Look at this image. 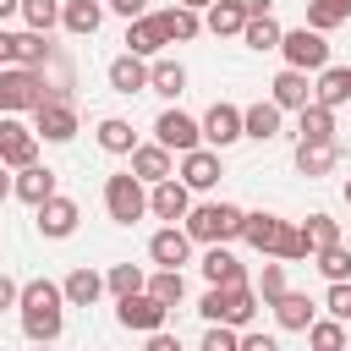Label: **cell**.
I'll list each match as a JSON object with an SVG mask.
<instances>
[{"instance_id":"obj_37","label":"cell","mask_w":351,"mask_h":351,"mask_svg":"<svg viewBox=\"0 0 351 351\" xmlns=\"http://www.w3.org/2000/svg\"><path fill=\"white\" fill-rule=\"evenodd\" d=\"M49 55H55V49H49V38H44V33H33V27H27V33H16V66H38V71H44V66H49Z\"/></svg>"},{"instance_id":"obj_4","label":"cell","mask_w":351,"mask_h":351,"mask_svg":"<svg viewBox=\"0 0 351 351\" xmlns=\"http://www.w3.org/2000/svg\"><path fill=\"white\" fill-rule=\"evenodd\" d=\"M104 214H110L115 225H137V219L148 214V192H143V181H137L132 170H121V176L104 181Z\"/></svg>"},{"instance_id":"obj_56","label":"cell","mask_w":351,"mask_h":351,"mask_svg":"<svg viewBox=\"0 0 351 351\" xmlns=\"http://www.w3.org/2000/svg\"><path fill=\"white\" fill-rule=\"evenodd\" d=\"M346 203H351V181H346Z\"/></svg>"},{"instance_id":"obj_23","label":"cell","mask_w":351,"mask_h":351,"mask_svg":"<svg viewBox=\"0 0 351 351\" xmlns=\"http://www.w3.org/2000/svg\"><path fill=\"white\" fill-rule=\"evenodd\" d=\"M269 307H274V324H280V329H291V335H302V329L318 318V307H313L302 291H280Z\"/></svg>"},{"instance_id":"obj_21","label":"cell","mask_w":351,"mask_h":351,"mask_svg":"<svg viewBox=\"0 0 351 351\" xmlns=\"http://www.w3.org/2000/svg\"><path fill=\"white\" fill-rule=\"evenodd\" d=\"M197 269H203V280H208V285H241V280H247V269L236 263V252H230L225 241H208V252H203V263H197Z\"/></svg>"},{"instance_id":"obj_47","label":"cell","mask_w":351,"mask_h":351,"mask_svg":"<svg viewBox=\"0 0 351 351\" xmlns=\"http://www.w3.org/2000/svg\"><path fill=\"white\" fill-rule=\"evenodd\" d=\"M241 351H274V335H258V329L241 324Z\"/></svg>"},{"instance_id":"obj_14","label":"cell","mask_w":351,"mask_h":351,"mask_svg":"<svg viewBox=\"0 0 351 351\" xmlns=\"http://www.w3.org/2000/svg\"><path fill=\"white\" fill-rule=\"evenodd\" d=\"M148 258H154L159 269H181V263L192 258V236H186L181 225H165V230L148 236Z\"/></svg>"},{"instance_id":"obj_45","label":"cell","mask_w":351,"mask_h":351,"mask_svg":"<svg viewBox=\"0 0 351 351\" xmlns=\"http://www.w3.org/2000/svg\"><path fill=\"white\" fill-rule=\"evenodd\" d=\"M274 258H285V263H296V258H313V252H307V236H302V225H285V230H280V247H274Z\"/></svg>"},{"instance_id":"obj_34","label":"cell","mask_w":351,"mask_h":351,"mask_svg":"<svg viewBox=\"0 0 351 351\" xmlns=\"http://www.w3.org/2000/svg\"><path fill=\"white\" fill-rule=\"evenodd\" d=\"M143 291H154L165 307H181V302H186V280H181V269H154Z\"/></svg>"},{"instance_id":"obj_19","label":"cell","mask_w":351,"mask_h":351,"mask_svg":"<svg viewBox=\"0 0 351 351\" xmlns=\"http://www.w3.org/2000/svg\"><path fill=\"white\" fill-rule=\"evenodd\" d=\"M280 104L274 99H258V104H247L241 110V137H252V143H274L280 137Z\"/></svg>"},{"instance_id":"obj_20","label":"cell","mask_w":351,"mask_h":351,"mask_svg":"<svg viewBox=\"0 0 351 351\" xmlns=\"http://www.w3.org/2000/svg\"><path fill=\"white\" fill-rule=\"evenodd\" d=\"M49 192H55V170H49V165H38V159H33V165H22V170L11 176V197L33 203V208H38Z\"/></svg>"},{"instance_id":"obj_22","label":"cell","mask_w":351,"mask_h":351,"mask_svg":"<svg viewBox=\"0 0 351 351\" xmlns=\"http://www.w3.org/2000/svg\"><path fill=\"white\" fill-rule=\"evenodd\" d=\"M335 165H340V143H335V137H324V143L296 137V170H302V176H329Z\"/></svg>"},{"instance_id":"obj_29","label":"cell","mask_w":351,"mask_h":351,"mask_svg":"<svg viewBox=\"0 0 351 351\" xmlns=\"http://www.w3.org/2000/svg\"><path fill=\"white\" fill-rule=\"evenodd\" d=\"M60 291H66V307H93V302L104 296V274H93V269H71V274L60 280Z\"/></svg>"},{"instance_id":"obj_51","label":"cell","mask_w":351,"mask_h":351,"mask_svg":"<svg viewBox=\"0 0 351 351\" xmlns=\"http://www.w3.org/2000/svg\"><path fill=\"white\" fill-rule=\"evenodd\" d=\"M148 351H176V335H165V329H148Z\"/></svg>"},{"instance_id":"obj_32","label":"cell","mask_w":351,"mask_h":351,"mask_svg":"<svg viewBox=\"0 0 351 351\" xmlns=\"http://www.w3.org/2000/svg\"><path fill=\"white\" fill-rule=\"evenodd\" d=\"M280 33H285V27H280V22L269 16V11H263V16H247V22H241V44H247V49H280Z\"/></svg>"},{"instance_id":"obj_43","label":"cell","mask_w":351,"mask_h":351,"mask_svg":"<svg viewBox=\"0 0 351 351\" xmlns=\"http://www.w3.org/2000/svg\"><path fill=\"white\" fill-rule=\"evenodd\" d=\"M324 313L340 318V324H351V280H329V291H324Z\"/></svg>"},{"instance_id":"obj_38","label":"cell","mask_w":351,"mask_h":351,"mask_svg":"<svg viewBox=\"0 0 351 351\" xmlns=\"http://www.w3.org/2000/svg\"><path fill=\"white\" fill-rule=\"evenodd\" d=\"M313 258H318V274H324V280H351V252H346L340 241H329V247H318Z\"/></svg>"},{"instance_id":"obj_9","label":"cell","mask_w":351,"mask_h":351,"mask_svg":"<svg viewBox=\"0 0 351 351\" xmlns=\"http://www.w3.org/2000/svg\"><path fill=\"white\" fill-rule=\"evenodd\" d=\"M154 143H165L170 154H186V148L203 143V126H197L186 110H159V121H154Z\"/></svg>"},{"instance_id":"obj_15","label":"cell","mask_w":351,"mask_h":351,"mask_svg":"<svg viewBox=\"0 0 351 351\" xmlns=\"http://www.w3.org/2000/svg\"><path fill=\"white\" fill-rule=\"evenodd\" d=\"M165 44H170V38H165V27H159V11H143V16H132V22H126V49H132V55L154 60Z\"/></svg>"},{"instance_id":"obj_54","label":"cell","mask_w":351,"mask_h":351,"mask_svg":"<svg viewBox=\"0 0 351 351\" xmlns=\"http://www.w3.org/2000/svg\"><path fill=\"white\" fill-rule=\"evenodd\" d=\"M11 197V176H5V165H0V203Z\"/></svg>"},{"instance_id":"obj_12","label":"cell","mask_w":351,"mask_h":351,"mask_svg":"<svg viewBox=\"0 0 351 351\" xmlns=\"http://www.w3.org/2000/svg\"><path fill=\"white\" fill-rule=\"evenodd\" d=\"M197 126H203V143H208V148H230V143L241 137V110L219 99V104H208V115H203Z\"/></svg>"},{"instance_id":"obj_44","label":"cell","mask_w":351,"mask_h":351,"mask_svg":"<svg viewBox=\"0 0 351 351\" xmlns=\"http://www.w3.org/2000/svg\"><path fill=\"white\" fill-rule=\"evenodd\" d=\"M203 351H241V329L236 324H208L203 329Z\"/></svg>"},{"instance_id":"obj_41","label":"cell","mask_w":351,"mask_h":351,"mask_svg":"<svg viewBox=\"0 0 351 351\" xmlns=\"http://www.w3.org/2000/svg\"><path fill=\"white\" fill-rule=\"evenodd\" d=\"M302 236H307V252H318V247L340 241V219H329V214H313V219L302 225Z\"/></svg>"},{"instance_id":"obj_46","label":"cell","mask_w":351,"mask_h":351,"mask_svg":"<svg viewBox=\"0 0 351 351\" xmlns=\"http://www.w3.org/2000/svg\"><path fill=\"white\" fill-rule=\"evenodd\" d=\"M280 291H285V263H263V274H258V296H263V307H269Z\"/></svg>"},{"instance_id":"obj_31","label":"cell","mask_w":351,"mask_h":351,"mask_svg":"<svg viewBox=\"0 0 351 351\" xmlns=\"http://www.w3.org/2000/svg\"><path fill=\"white\" fill-rule=\"evenodd\" d=\"M186 88V66L181 60H165V55H154V66H148V93H165V99H176Z\"/></svg>"},{"instance_id":"obj_26","label":"cell","mask_w":351,"mask_h":351,"mask_svg":"<svg viewBox=\"0 0 351 351\" xmlns=\"http://www.w3.org/2000/svg\"><path fill=\"white\" fill-rule=\"evenodd\" d=\"M313 99H318V104H329V110H340V104H351V66H318V82H313Z\"/></svg>"},{"instance_id":"obj_3","label":"cell","mask_w":351,"mask_h":351,"mask_svg":"<svg viewBox=\"0 0 351 351\" xmlns=\"http://www.w3.org/2000/svg\"><path fill=\"white\" fill-rule=\"evenodd\" d=\"M49 93H66V88H49L38 66H0V115L38 110Z\"/></svg>"},{"instance_id":"obj_1","label":"cell","mask_w":351,"mask_h":351,"mask_svg":"<svg viewBox=\"0 0 351 351\" xmlns=\"http://www.w3.org/2000/svg\"><path fill=\"white\" fill-rule=\"evenodd\" d=\"M16 313H22V335L27 340H60V329H66V291L55 280H27L22 296H16Z\"/></svg>"},{"instance_id":"obj_42","label":"cell","mask_w":351,"mask_h":351,"mask_svg":"<svg viewBox=\"0 0 351 351\" xmlns=\"http://www.w3.org/2000/svg\"><path fill=\"white\" fill-rule=\"evenodd\" d=\"M197 313H203L208 324H225V318H230V285H208L203 302H197Z\"/></svg>"},{"instance_id":"obj_10","label":"cell","mask_w":351,"mask_h":351,"mask_svg":"<svg viewBox=\"0 0 351 351\" xmlns=\"http://www.w3.org/2000/svg\"><path fill=\"white\" fill-rule=\"evenodd\" d=\"M33 219H38V236H49V241H66L71 230H77V203L71 197H60V192H49L38 208H33Z\"/></svg>"},{"instance_id":"obj_11","label":"cell","mask_w":351,"mask_h":351,"mask_svg":"<svg viewBox=\"0 0 351 351\" xmlns=\"http://www.w3.org/2000/svg\"><path fill=\"white\" fill-rule=\"evenodd\" d=\"M219 176H225V165H219V148H186L181 154V181L192 186V192H208V186H219Z\"/></svg>"},{"instance_id":"obj_13","label":"cell","mask_w":351,"mask_h":351,"mask_svg":"<svg viewBox=\"0 0 351 351\" xmlns=\"http://www.w3.org/2000/svg\"><path fill=\"white\" fill-rule=\"evenodd\" d=\"M192 208V186L186 181H176V176H165V181H154V192H148V214H159V219H181Z\"/></svg>"},{"instance_id":"obj_48","label":"cell","mask_w":351,"mask_h":351,"mask_svg":"<svg viewBox=\"0 0 351 351\" xmlns=\"http://www.w3.org/2000/svg\"><path fill=\"white\" fill-rule=\"evenodd\" d=\"M16 296H22V285H16L11 274H0V313H11V307H16Z\"/></svg>"},{"instance_id":"obj_39","label":"cell","mask_w":351,"mask_h":351,"mask_svg":"<svg viewBox=\"0 0 351 351\" xmlns=\"http://www.w3.org/2000/svg\"><path fill=\"white\" fill-rule=\"evenodd\" d=\"M104 285H110L115 296H132V291H143V285H148V274H143L137 263H110V274H104Z\"/></svg>"},{"instance_id":"obj_8","label":"cell","mask_w":351,"mask_h":351,"mask_svg":"<svg viewBox=\"0 0 351 351\" xmlns=\"http://www.w3.org/2000/svg\"><path fill=\"white\" fill-rule=\"evenodd\" d=\"M33 159H38V132L22 126L16 115H0V165L5 170H22Z\"/></svg>"},{"instance_id":"obj_35","label":"cell","mask_w":351,"mask_h":351,"mask_svg":"<svg viewBox=\"0 0 351 351\" xmlns=\"http://www.w3.org/2000/svg\"><path fill=\"white\" fill-rule=\"evenodd\" d=\"M302 335H307L313 351H346V324H340V318H313Z\"/></svg>"},{"instance_id":"obj_55","label":"cell","mask_w":351,"mask_h":351,"mask_svg":"<svg viewBox=\"0 0 351 351\" xmlns=\"http://www.w3.org/2000/svg\"><path fill=\"white\" fill-rule=\"evenodd\" d=\"M176 5H192V11H203V5H208V0H176Z\"/></svg>"},{"instance_id":"obj_6","label":"cell","mask_w":351,"mask_h":351,"mask_svg":"<svg viewBox=\"0 0 351 351\" xmlns=\"http://www.w3.org/2000/svg\"><path fill=\"white\" fill-rule=\"evenodd\" d=\"M33 132H38L44 143H71V137H77V110H71V99H66V93H49V99L33 110Z\"/></svg>"},{"instance_id":"obj_5","label":"cell","mask_w":351,"mask_h":351,"mask_svg":"<svg viewBox=\"0 0 351 351\" xmlns=\"http://www.w3.org/2000/svg\"><path fill=\"white\" fill-rule=\"evenodd\" d=\"M280 55L296 71H318V66H329V38L318 27H285L280 33Z\"/></svg>"},{"instance_id":"obj_40","label":"cell","mask_w":351,"mask_h":351,"mask_svg":"<svg viewBox=\"0 0 351 351\" xmlns=\"http://www.w3.org/2000/svg\"><path fill=\"white\" fill-rule=\"evenodd\" d=\"M22 22H27L33 33H49V27L60 22V0H22Z\"/></svg>"},{"instance_id":"obj_24","label":"cell","mask_w":351,"mask_h":351,"mask_svg":"<svg viewBox=\"0 0 351 351\" xmlns=\"http://www.w3.org/2000/svg\"><path fill=\"white\" fill-rule=\"evenodd\" d=\"M269 99L280 104V110H302L307 99H313V82H307V71H296V66H285L274 82H269Z\"/></svg>"},{"instance_id":"obj_50","label":"cell","mask_w":351,"mask_h":351,"mask_svg":"<svg viewBox=\"0 0 351 351\" xmlns=\"http://www.w3.org/2000/svg\"><path fill=\"white\" fill-rule=\"evenodd\" d=\"M0 66H16V33L0 27Z\"/></svg>"},{"instance_id":"obj_2","label":"cell","mask_w":351,"mask_h":351,"mask_svg":"<svg viewBox=\"0 0 351 351\" xmlns=\"http://www.w3.org/2000/svg\"><path fill=\"white\" fill-rule=\"evenodd\" d=\"M241 219H247V208H236V203H197V208L181 214V230L208 247V241H236Z\"/></svg>"},{"instance_id":"obj_36","label":"cell","mask_w":351,"mask_h":351,"mask_svg":"<svg viewBox=\"0 0 351 351\" xmlns=\"http://www.w3.org/2000/svg\"><path fill=\"white\" fill-rule=\"evenodd\" d=\"M340 22H351V0H307V27L329 33Z\"/></svg>"},{"instance_id":"obj_7","label":"cell","mask_w":351,"mask_h":351,"mask_svg":"<svg viewBox=\"0 0 351 351\" xmlns=\"http://www.w3.org/2000/svg\"><path fill=\"white\" fill-rule=\"evenodd\" d=\"M121 307H115V318H121V329H137V335H148V329H165V302L154 296V291H132V296H115Z\"/></svg>"},{"instance_id":"obj_30","label":"cell","mask_w":351,"mask_h":351,"mask_svg":"<svg viewBox=\"0 0 351 351\" xmlns=\"http://www.w3.org/2000/svg\"><path fill=\"white\" fill-rule=\"evenodd\" d=\"M296 115H302V121H296V137H307V143H324V137H335V110H329V104L307 99Z\"/></svg>"},{"instance_id":"obj_28","label":"cell","mask_w":351,"mask_h":351,"mask_svg":"<svg viewBox=\"0 0 351 351\" xmlns=\"http://www.w3.org/2000/svg\"><path fill=\"white\" fill-rule=\"evenodd\" d=\"M159 27H165L170 44H192V38L203 33V16H197L192 5H165V11H159Z\"/></svg>"},{"instance_id":"obj_53","label":"cell","mask_w":351,"mask_h":351,"mask_svg":"<svg viewBox=\"0 0 351 351\" xmlns=\"http://www.w3.org/2000/svg\"><path fill=\"white\" fill-rule=\"evenodd\" d=\"M16 11H22V0H0V22H5V16H16Z\"/></svg>"},{"instance_id":"obj_33","label":"cell","mask_w":351,"mask_h":351,"mask_svg":"<svg viewBox=\"0 0 351 351\" xmlns=\"http://www.w3.org/2000/svg\"><path fill=\"white\" fill-rule=\"evenodd\" d=\"M99 148H104V154H132V148H137V132H132V121H121V115H104V121H99Z\"/></svg>"},{"instance_id":"obj_27","label":"cell","mask_w":351,"mask_h":351,"mask_svg":"<svg viewBox=\"0 0 351 351\" xmlns=\"http://www.w3.org/2000/svg\"><path fill=\"white\" fill-rule=\"evenodd\" d=\"M241 22H247L241 0H208V5H203V27H208L214 38H236Z\"/></svg>"},{"instance_id":"obj_57","label":"cell","mask_w":351,"mask_h":351,"mask_svg":"<svg viewBox=\"0 0 351 351\" xmlns=\"http://www.w3.org/2000/svg\"><path fill=\"white\" fill-rule=\"evenodd\" d=\"M346 346H351V329H346Z\"/></svg>"},{"instance_id":"obj_49","label":"cell","mask_w":351,"mask_h":351,"mask_svg":"<svg viewBox=\"0 0 351 351\" xmlns=\"http://www.w3.org/2000/svg\"><path fill=\"white\" fill-rule=\"evenodd\" d=\"M110 11L132 22V16H143V11H148V0H110Z\"/></svg>"},{"instance_id":"obj_16","label":"cell","mask_w":351,"mask_h":351,"mask_svg":"<svg viewBox=\"0 0 351 351\" xmlns=\"http://www.w3.org/2000/svg\"><path fill=\"white\" fill-rule=\"evenodd\" d=\"M132 176H137L143 186H154V181L176 176V159H170V148H165V143H137V148H132Z\"/></svg>"},{"instance_id":"obj_18","label":"cell","mask_w":351,"mask_h":351,"mask_svg":"<svg viewBox=\"0 0 351 351\" xmlns=\"http://www.w3.org/2000/svg\"><path fill=\"white\" fill-rule=\"evenodd\" d=\"M104 77H110V88H115V93H126V99H132V93H148V60H143V55H132V49H126V55H115Z\"/></svg>"},{"instance_id":"obj_17","label":"cell","mask_w":351,"mask_h":351,"mask_svg":"<svg viewBox=\"0 0 351 351\" xmlns=\"http://www.w3.org/2000/svg\"><path fill=\"white\" fill-rule=\"evenodd\" d=\"M291 219H280V214H269V208H258V214H247L241 219V241L247 247H258L263 258H274V247H280V230H285Z\"/></svg>"},{"instance_id":"obj_25","label":"cell","mask_w":351,"mask_h":351,"mask_svg":"<svg viewBox=\"0 0 351 351\" xmlns=\"http://www.w3.org/2000/svg\"><path fill=\"white\" fill-rule=\"evenodd\" d=\"M99 22H104V0H66L60 5V27L77 33V38H93Z\"/></svg>"},{"instance_id":"obj_52","label":"cell","mask_w":351,"mask_h":351,"mask_svg":"<svg viewBox=\"0 0 351 351\" xmlns=\"http://www.w3.org/2000/svg\"><path fill=\"white\" fill-rule=\"evenodd\" d=\"M241 11L247 16H263V11H274V0H241Z\"/></svg>"}]
</instances>
